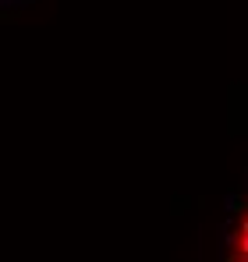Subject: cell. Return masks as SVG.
<instances>
[{
  "instance_id": "6da1fadb",
  "label": "cell",
  "mask_w": 248,
  "mask_h": 262,
  "mask_svg": "<svg viewBox=\"0 0 248 262\" xmlns=\"http://www.w3.org/2000/svg\"><path fill=\"white\" fill-rule=\"evenodd\" d=\"M220 262H248V188H241L227 206Z\"/></svg>"
}]
</instances>
